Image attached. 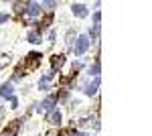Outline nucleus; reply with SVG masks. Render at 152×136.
Instances as JSON below:
<instances>
[{
	"mask_svg": "<svg viewBox=\"0 0 152 136\" xmlns=\"http://www.w3.org/2000/svg\"><path fill=\"white\" fill-rule=\"evenodd\" d=\"M87 49H89V37H87V35H79L77 41H75V47H73L75 55H83Z\"/></svg>",
	"mask_w": 152,
	"mask_h": 136,
	"instance_id": "1",
	"label": "nucleus"
},
{
	"mask_svg": "<svg viewBox=\"0 0 152 136\" xmlns=\"http://www.w3.org/2000/svg\"><path fill=\"white\" fill-rule=\"evenodd\" d=\"M41 59H43V55H41V53H28V55H26V59H24V63H23V67H26V69H37V67H39V63H41Z\"/></svg>",
	"mask_w": 152,
	"mask_h": 136,
	"instance_id": "2",
	"label": "nucleus"
},
{
	"mask_svg": "<svg viewBox=\"0 0 152 136\" xmlns=\"http://www.w3.org/2000/svg\"><path fill=\"white\" fill-rule=\"evenodd\" d=\"M26 12H28V16H39L43 12V6L39 2H26Z\"/></svg>",
	"mask_w": 152,
	"mask_h": 136,
	"instance_id": "3",
	"label": "nucleus"
},
{
	"mask_svg": "<svg viewBox=\"0 0 152 136\" xmlns=\"http://www.w3.org/2000/svg\"><path fill=\"white\" fill-rule=\"evenodd\" d=\"M47 122H49V124L59 126V124H61V112H59V110H51V112L47 114Z\"/></svg>",
	"mask_w": 152,
	"mask_h": 136,
	"instance_id": "4",
	"label": "nucleus"
},
{
	"mask_svg": "<svg viewBox=\"0 0 152 136\" xmlns=\"http://www.w3.org/2000/svg\"><path fill=\"white\" fill-rule=\"evenodd\" d=\"M71 10H73V14H75L77 18L87 16V8H85V4H73V6H71Z\"/></svg>",
	"mask_w": 152,
	"mask_h": 136,
	"instance_id": "5",
	"label": "nucleus"
},
{
	"mask_svg": "<svg viewBox=\"0 0 152 136\" xmlns=\"http://www.w3.org/2000/svg\"><path fill=\"white\" fill-rule=\"evenodd\" d=\"M53 106H55V98L51 96V98L45 100V102L39 104V110H41V112H51V110H53Z\"/></svg>",
	"mask_w": 152,
	"mask_h": 136,
	"instance_id": "6",
	"label": "nucleus"
},
{
	"mask_svg": "<svg viewBox=\"0 0 152 136\" xmlns=\"http://www.w3.org/2000/svg\"><path fill=\"white\" fill-rule=\"evenodd\" d=\"M63 63H65V55H53V59H51V65H53L51 67V73H55L57 67H61Z\"/></svg>",
	"mask_w": 152,
	"mask_h": 136,
	"instance_id": "7",
	"label": "nucleus"
},
{
	"mask_svg": "<svg viewBox=\"0 0 152 136\" xmlns=\"http://www.w3.org/2000/svg\"><path fill=\"white\" fill-rule=\"evenodd\" d=\"M12 83L10 81H6V83H4V85H2V87H0V96H4V98H12Z\"/></svg>",
	"mask_w": 152,
	"mask_h": 136,
	"instance_id": "8",
	"label": "nucleus"
},
{
	"mask_svg": "<svg viewBox=\"0 0 152 136\" xmlns=\"http://www.w3.org/2000/svg\"><path fill=\"white\" fill-rule=\"evenodd\" d=\"M97 87H99V77H95L94 83L85 87V93H87V96H95V93H97Z\"/></svg>",
	"mask_w": 152,
	"mask_h": 136,
	"instance_id": "9",
	"label": "nucleus"
},
{
	"mask_svg": "<svg viewBox=\"0 0 152 136\" xmlns=\"http://www.w3.org/2000/svg\"><path fill=\"white\" fill-rule=\"evenodd\" d=\"M26 41L28 43H41V35L37 33V31H31V33L26 35Z\"/></svg>",
	"mask_w": 152,
	"mask_h": 136,
	"instance_id": "10",
	"label": "nucleus"
},
{
	"mask_svg": "<svg viewBox=\"0 0 152 136\" xmlns=\"http://www.w3.org/2000/svg\"><path fill=\"white\" fill-rule=\"evenodd\" d=\"M10 61H12V57L8 55V53H4V55H0V69H4L6 65H10Z\"/></svg>",
	"mask_w": 152,
	"mask_h": 136,
	"instance_id": "11",
	"label": "nucleus"
},
{
	"mask_svg": "<svg viewBox=\"0 0 152 136\" xmlns=\"http://www.w3.org/2000/svg\"><path fill=\"white\" fill-rule=\"evenodd\" d=\"M89 75H94V77H99V61H95L94 65L89 67Z\"/></svg>",
	"mask_w": 152,
	"mask_h": 136,
	"instance_id": "12",
	"label": "nucleus"
},
{
	"mask_svg": "<svg viewBox=\"0 0 152 136\" xmlns=\"http://www.w3.org/2000/svg\"><path fill=\"white\" fill-rule=\"evenodd\" d=\"M99 29H102L99 24H94V29H91V33H89V37H91V39H97V37H99Z\"/></svg>",
	"mask_w": 152,
	"mask_h": 136,
	"instance_id": "13",
	"label": "nucleus"
},
{
	"mask_svg": "<svg viewBox=\"0 0 152 136\" xmlns=\"http://www.w3.org/2000/svg\"><path fill=\"white\" fill-rule=\"evenodd\" d=\"M71 134H75V130H73V128H67V130H63V132H61V136H71Z\"/></svg>",
	"mask_w": 152,
	"mask_h": 136,
	"instance_id": "14",
	"label": "nucleus"
},
{
	"mask_svg": "<svg viewBox=\"0 0 152 136\" xmlns=\"http://www.w3.org/2000/svg\"><path fill=\"white\" fill-rule=\"evenodd\" d=\"M99 21H102V12H95V14H94V23L99 24Z\"/></svg>",
	"mask_w": 152,
	"mask_h": 136,
	"instance_id": "15",
	"label": "nucleus"
},
{
	"mask_svg": "<svg viewBox=\"0 0 152 136\" xmlns=\"http://www.w3.org/2000/svg\"><path fill=\"white\" fill-rule=\"evenodd\" d=\"M8 100H10V108H16V106H18V102H16V98H14V96L8 98Z\"/></svg>",
	"mask_w": 152,
	"mask_h": 136,
	"instance_id": "16",
	"label": "nucleus"
},
{
	"mask_svg": "<svg viewBox=\"0 0 152 136\" xmlns=\"http://www.w3.org/2000/svg\"><path fill=\"white\" fill-rule=\"evenodd\" d=\"M55 39H57V35L51 31V33H49V41H51V43H55Z\"/></svg>",
	"mask_w": 152,
	"mask_h": 136,
	"instance_id": "17",
	"label": "nucleus"
},
{
	"mask_svg": "<svg viewBox=\"0 0 152 136\" xmlns=\"http://www.w3.org/2000/svg\"><path fill=\"white\" fill-rule=\"evenodd\" d=\"M8 18H10V16H8V14H0V23H6V21H8Z\"/></svg>",
	"mask_w": 152,
	"mask_h": 136,
	"instance_id": "18",
	"label": "nucleus"
},
{
	"mask_svg": "<svg viewBox=\"0 0 152 136\" xmlns=\"http://www.w3.org/2000/svg\"><path fill=\"white\" fill-rule=\"evenodd\" d=\"M45 6H49V8H55V6H57V2H45Z\"/></svg>",
	"mask_w": 152,
	"mask_h": 136,
	"instance_id": "19",
	"label": "nucleus"
},
{
	"mask_svg": "<svg viewBox=\"0 0 152 136\" xmlns=\"http://www.w3.org/2000/svg\"><path fill=\"white\" fill-rule=\"evenodd\" d=\"M2 116H4V108H0V120H2Z\"/></svg>",
	"mask_w": 152,
	"mask_h": 136,
	"instance_id": "20",
	"label": "nucleus"
},
{
	"mask_svg": "<svg viewBox=\"0 0 152 136\" xmlns=\"http://www.w3.org/2000/svg\"><path fill=\"white\" fill-rule=\"evenodd\" d=\"M73 136H87V134H83V132H79V134H73Z\"/></svg>",
	"mask_w": 152,
	"mask_h": 136,
	"instance_id": "21",
	"label": "nucleus"
},
{
	"mask_svg": "<svg viewBox=\"0 0 152 136\" xmlns=\"http://www.w3.org/2000/svg\"><path fill=\"white\" fill-rule=\"evenodd\" d=\"M2 136H12V134H6V132H4V134H2Z\"/></svg>",
	"mask_w": 152,
	"mask_h": 136,
	"instance_id": "22",
	"label": "nucleus"
}]
</instances>
